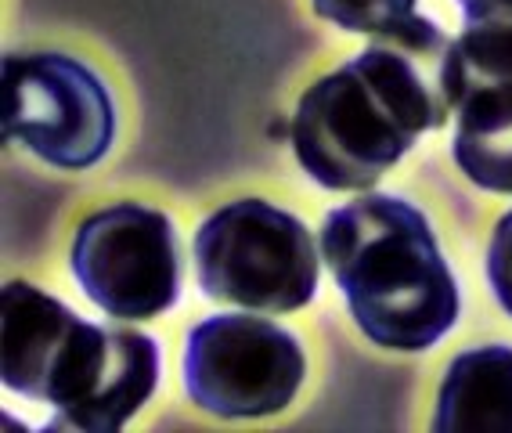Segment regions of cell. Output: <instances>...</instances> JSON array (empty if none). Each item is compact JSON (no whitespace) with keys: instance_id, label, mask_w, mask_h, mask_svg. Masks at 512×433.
Returning a JSON list of instances; mask_svg holds the SVG:
<instances>
[{"instance_id":"obj_1","label":"cell","mask_w":512,"mask_h":433,"mask_svg":"<svg viewBox=\"0 0 512 433\" xmlns=\"http://www.w3.org/2000/svg\"><path fill=\"white\" fill-rule=\"evenodd\" d=\"M455 109V40L412 15L307 87L293 116L296 159L321 188L368 192L426 130L448 127Z\"/></svg>"},{"instance_id":"obj_2","label":"cell","mask_w":512,"mask_h":433,"mask_svg":"<svg viewBox=\"0 0 512 433\" xmlns=\"http://www.w3.org/2000/svg\"><path fill=\"white\" fill-rule=\"evenodd\" d=\"M0 372L15 394L55 408L47 430L116 433L159 379V347L138 329L83 322L29 282L0 289Z\"/></svg>"},{"instance_id":"obj_3","label":"cell","mask_w":512,"mask_h":433,"mask_svg":"<svg viewBox=\"0 0 512 433\" xmlns=\"http://www.w3.org/2000/svg\"><path fill=\"white\" fill-rule=\"evenodd\" d=\"M321 253L375 347L430 351L458 322V282L430 221L397 195L361 192L321 224Z\"/></svg>"},{"instance_id":"obj_4","label":"cell","mask_w":512,"mask_h":433,"mask_svg":"<svg viewBox=\"0 0 512 433\" xmlns=\"http://www.w3.org/2000/svg\"><path fill=\"white\" fill-rule=\"evenodd\" d=\"M195 271L217 304L289 314L318 293V246L300 217L264 199H238L199 224Z\"/></svg>"},{"instance_id":"obj_5","label":"cell","mask_w":512,"mask_h":433,"mask_svg":"<svg viewBox=\"0 0 512 433\" xmlns=\"http://www.w3.org/2000/svg\"><path fill=\"white\" fill-rule=\"evenodd\" d=\"M0 123L4 138L62 170L94 166L116 138L105 83L69 55H4Z\"/></svg>"},{"instance_id":"obj_6","label":"cell","mask_w":512,"mask_h":433,"mask_svg":"<svg viewBox=\"0 0 512 433\" xmlns=\"http://www.w3.org/2000/svg\"><path fill=\"white\" fill-rule=\"evenodd\" d=\"M307 361L293 332L267 318L217 314L188 332L184 390L220 419H260L293 405Z\"/></svg>"},{"instance_id":"obj_7","label":"cell","mask_w":512,"mask_h":433,"mask_svg":"<svg viewBox=\"0 0 512 433\" xmlns=\"http://www.w3.org/2000/svg\"><path fill=\"white\" fill-rule=\"evenodd\" d=\"M73 275L94 307L145 322L170 311L181 293V246L174 221L141 203L91 213L73 239Z\"/></svg>"},{"instance_id":"obj_8","label":"cell","mask_w":512,"mask_h":433,"mask_svg":"<svg viewBox=\"0 0 512 433\" xmlns=\"http://www.w3.org/2000/svg\"><path fill=\"white\" fill-rule=\"evenodd\" d=\"M437 433H512V347H476L444 372L433 415Z\"/></svg>"},{"instance_id":"obj_9","label":"cell","mask_w":512,"mask_h":433,"mask_svg":"<svg viewBox=\"0 0 512 433\" xmlns=\"http://www.w3.org/2000/svg\"><path fill=\"white\" fill-rule=\"evenodd\" d=\"M451 152L473 185L512 192V87H487L458 102Z\"/></svg>"},{"instance_id":"obj_10","label":"cell","mask_w":512,"mask_h":433,"mask_svg":"<svg viewBox=\"0 0 512 433\" xmlns=\"http://www.w3.org/2000/svg\"><path fill=\"white\" fill-rule=\"evenodd\" d=\"M458 4L466 15V29L455 37L458 102L487 87H512V0H458Z\"/></svg>"},{"instance_id":"obj_11","label":"cell","mask_w":512,"mask_h":433,"mask_svg":"<svg viewBox=\"0 0 512 433\" xmlns=\"http://www.w3.org/2000/svg\"><path fill=\"white\" fill-rule=\"evenodd\" d=\"M314 11L347 33L379 37L386 29H397L412 19L415 0H314Z\"/></svg>"},{"instance_id":"obj_12","label":"cell","mask_w":512,"mask_h":433,"mask_svg":"<svg viewBox=\"0 0 512 433\" xmlns=\"http://www.w3.org/2000/svg\"><path fill=\"white\" fill-rule=\"evenodd\" d=\"M487 278L502 311L512 318V210L494 224L491 246H487Z\"/></svg>"}]
</instances>
